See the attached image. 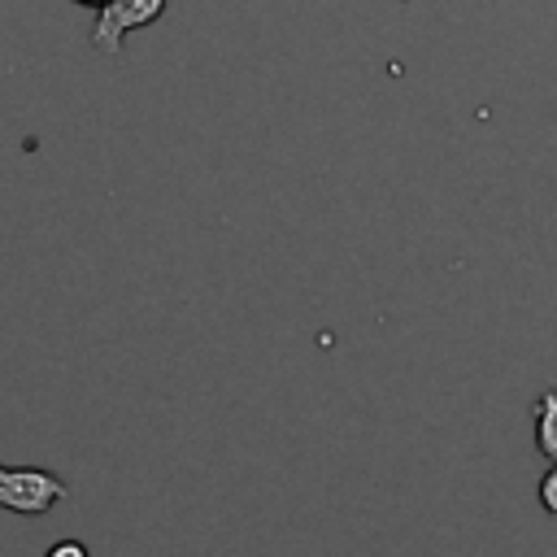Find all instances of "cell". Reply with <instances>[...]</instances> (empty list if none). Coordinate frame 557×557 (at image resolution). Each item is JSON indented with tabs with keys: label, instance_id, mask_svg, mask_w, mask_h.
<instances>
[{
	"label": "cell",
	"instance_id": "8992f818",
	"mask_svg": "<svg viewBox=\"0 0 557 557\" xmlns=\"http://www.w3.org/2000/svg\"><path fill=\"white\" fill-rule=\"evenodd\" d=\"M74 4H83V9H100V4H109V0H74Z\"/></svg>",
	"mask_w": 557,
	"mask_h": 557
},
{
	"label": "cell",
	"instance_id": "3957f363",
	"mask_svg": "<svg viewBox=\"0 0 557 557\" xmlns=\"http://www.w3.org/2000/svg\"><path fill=\"white\" fill-rule=\"evenodd\" d=\"M535 448L557 461V392H544L535 400Z\"/></svg>",
	"mask_w": 557,
	"mask_h": 557
},
{
	"label": "cell",
	"instance_id": "6da1fadb",
	"mask_svg": "<svg viewBox=\"0 0 557 557\" xmlns=\"http://www.w3.org/2000/svg\"><path fill=\"white\" fill-rule=\"evenodd\" d=\"M65 496H70V483L61 474H52L48 466H4L0 461V509L39 518L52 505H61Z\"/></svg>",
	"mask_w": 557,
	"mask_h": 557
},
{
	"label": "cell",
	"instance_id": "277c9868",
	"mask_svg": "<svg viewBox=\"0 0 557 557\" xmlns=\"http://www.w3.org/2000/svg\"><path fill=\"white\" fill-rule=\"evenodd\" d=\"M540 505H544V509L557 518V461H553V470L540 479Z\"/></svg>",
	"mask_w": 557,
	"mask_h": 557
},
{
	"label": "cell",
	"instance_id": "5b68a950",
	"mask_svg": "<svg viewBox=\"0 0 557 557\" xmlns=\"http://www.w3.org/2000/svg\"><path fill=\"white\" fill-rule=\"evenodd\" d=\"M44 557H91V553H87V544H78V540H61V544H52Z\"/></svg>",
	"mask_w": 557,
	"mask_h": 557
},
{
	"label": "cell",
	"instance_id": "7a4b0ae2",
	"mask_svg": "<svg viewBox=\"0 0 557 557\" xmlns=\"http://www.w3.org/2000/svg\"><path fill=\"white\" fill-rule=\"evenodd\" d=\"M161 13H165V0H109L96 9L91 44L100 52H122V39L139 26H152Z\"/></svg>",
	"mask_w": 557,
	"mask_h": 557
}]
</instances>
